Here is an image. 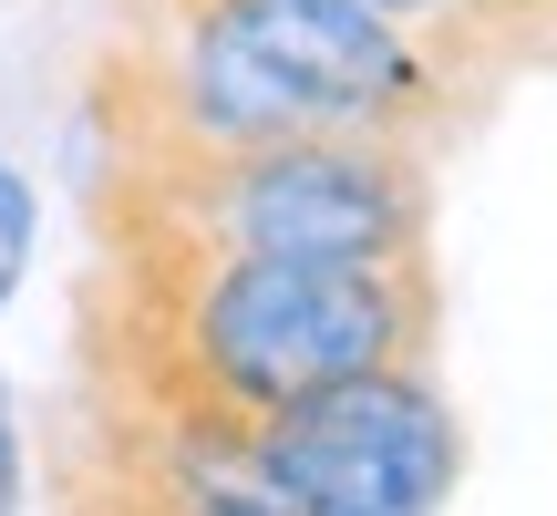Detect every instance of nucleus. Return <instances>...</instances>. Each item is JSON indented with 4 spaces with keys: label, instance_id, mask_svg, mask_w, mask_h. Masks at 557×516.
<instances>
[{
    "label": "nucleus",
    "instance_id": "1",
    "mask_svg": "<svg viewBox=\"0 0 557 516\" xmlns=\"http://www.w3.org/2000/svg\"><path fill=\"white\" fill-rule=\"evenodd\" d=\"M475 103L485 83L382 0H145L83 73L94 145H259L299 124L434 145Z\"/></svg>",
    "mask_w": 557,
    "mask_h": 516
},
{
    "label": "nucleus",
    "instance_id": "2",
    "mask_svg": "<svg viewBox=\"0 0 557 516\" xmlns=\"http://www.w3.org/2000/svg\"><path fill=\"white\" fill-rule=\"evenodd\" d=\"M103 176L156 186L227 248L278 258H423L434 248V145L299 124L259 145H94Z\"/></svg>",
    "mask_w": 557,
    "mask_h": 516
},
{
    "label": "nucleus",
    "instance_id": "3",
    "mask_svg": "<svg viewBox=\"0 0 557 516\" xmlns=\"http://www.w3.org/2000/svg\"><path fill=\"white\" fill-rule=\"evenodd\" d=\"M238 476L269 496V516H423L465 486V423L434 361H393L278 403Z\"/></svg>",
    "mask_w": 557,
    "mask_h": 516
},
{
    "label": "nucleus",
    "instance_id": "4",
    "mask_svg": "<svg viewBox=\"0 0 557 516\" xmlns=\"http://www.w3.org/2000/svg\"><path fill=\"white\" fill-rule=\"evenodd\" d=\"M434 52L455 62L465 83L537 73V62H557V0H444Z\"/></svg>",
    "mask_w": 557,
    "mask_h": 516
},
{
    "label": "nucleus",
    "instance_id": "5",
    "mask_svg": "<svg viewBox=\"0 0 557 516\" xmlns=\"http://www.w3.org/2000/svg\"><path fill=\"white\" fill-rule=\"evenodd\" d=\"M32 248H41V186L21 176V165H0V310H11L21 279H32Z\"/></svg>",
    "mask_w": 557,
    "mask_h": 516
},
{
    "label": "nucleus",
    "instance_id": "6",
    "mask_svg": "<svg viewBox=\"0 0 557 516\" xmlns=\"http://www.w3.org/2000/svg\"><path fill=\"white\" fill-rule=\"evenodd\" d=\"M32 496V465H21V414H11V372H0V516Z\"/></svg>",
    "mask_w": 557,
    "mask_h": 516
},
{
    "label": "nucleus",
    "instance_id": "7",
    "mask_svg": "<svg viewBox=\"0 0 557 516\" xmlns=\"http://www.w3.org/2000/svg\"><path fill=\"white\" fill-rule=\"evenodd\" d=\"M382 11H393V21H423V32H434V21H444V0H382Z\"/></svg>",
    "mask_w": 557,
    "mask_h": 516
}]
</instances>
